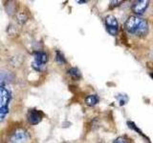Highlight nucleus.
<instances>
[{
    "label": "nucleus",
    "instance_id": "obj_1",
    "mask_svg": "<svg viewBox=\"0 0 153 143\" xmlns=\"http://www.w3.org/2000/svg\"><path fill=\"white\" fill-rule=\"evenodd\" d=\"M124 29L131 35L145 36L148 32V24L146 19L138 15H131L124 23Z\"/></svg>",
    "mask_w": 153,
    "mask_h": 143
},
{
    "label": "nucleus",
    "instance_id": "obj_2",
    "mask_svg": "<svg viewBox=\"0 0 153 143\" xmlns=\"http://www.w3.org/2000/svg\"><path fill=\"white\" fill-rule=\"evenodd\" d=\"M11 93L4 86H0V122L3 121L9 113Z\"/></svg>",
    "mask_w": 153,
    "mask_h": 143
},
{
    "label": "nucleus",
    "instance_id": "obj_3",
    "mask_svg": "<svg viewBox=\"0 0 153 143\" xmlns=\"http://www.w3.org/2000/svg\"><path fill=\"white\" fill-rule=\"evenodd\" d=\"M33 55H35V61L32 64L33 68L36 71H41L48 61L47 54L43 51H36L33 52Z\"/></svg>",
    "mask_w": 153,
    "mask_h": 143
},
{
    "label": "nucleus",
    "instance_id": "obj_4",
    "mask_svg": "<svg viewBox=\"0 0 153 143\" xmlns=\"http://www.w3.org/2000/svg\"><path fill=\"white\" fill-rule=\"evenodd\" d=\"M29 136L24 129H16L10 137V143H26Z\"/></svg>",
    "mask_w": 153,
    "mask_h": 143
},
{
    "label": "nucleus",
    "instance_id": "obj_5",
    "mask_svg": "<svg viewBox=\"0 0 153 143\" xmlns=\"http://www.w3.org/2000/svg\"><path fill=\"white\" fill-rule=\"evenodd\" d=\"M105 26H106V30L109 35H117L119 31V23L117 19L113 15H107L104 19Z\"/></svg>",
    "mask_w": 153,
    "mask_h": 143
},
{
    "label": "nucleus",
    "instance_id": "obj_6",
    "mask_svg": "<svg viewBox=\"0 0 153 143\" xmlns=\"http://www.w3.org/2000/svg\"><path fill=\"white\" fill-rule=\"evenodd\" d=\"M148 5H149V1H147V0H138V1L133 2L131 10L136 15L139 16L146 12Z\"/></svg>",
    "mask_w": 153,
    "mask_h": 143
},
{
    "label": "nucleus",
    "instance_id": "obj_7",
    "mask_svg": "<svg viewBox=\"0 0 153 143\" xmlns=\"http://www.w3.org/2000/svg\"><path fill=\"white\" fill-rule=\"evenodd\" d=\"M27 119L31 125H37L42 119V114L37 110H30L27 114Z\"/></svg>",
    "mask_w": 153,
    "mask_h": 143
},
{
    "label": "nucleus",
    "instance_id": "obj_8",
    "mask_svg": "<svg viewBox=\"0 0 153 143\" xmlns=\"http://www.w3.org/2000/svg\"><path fill=\"white\" fill-rule=\"evenodd\" d=\"M99 100H100V98L97 94H90L85 98V103H86V105H88V106L92 107L99 103Z\"/></svg>",
    "mask_w": 153,
    "mask_h": 143
},
{
    "label": "nucleus",
    "instance_id": "obj_9",
    "mask_svg": "<svg viewBox=\"0 0 153 143\" xmlns=\"http://www.w3.org/2000/svg\"><path fill=\"white\" fill-rule=\"evenodd\" d=\"M127 126H128L129 128H130V129H132V130H134L135 132H137V133H139V135L141 136L145 137L148 142H150V141H149V139H148V137H147L146 136H145V133H143L140 130V129H139V128L137 127V125H136V124L134 123V122H132V121H127Z\"/></svg>",
    "mask_w": 153,
    "mask_h": 143
},
{
    "label": "nucleus",
    "instance_id": "obj_10",
    "mask_svg": "<svg viewBox=\"0 0 153 143\" xmlns=\"http://www.w3.org/2000/svg\"><path fill=\"white\" fill-rule=\"evenodd\" d=\"M68 74L71 76L72 78L75 79V80H79L81 77V74H80V72L78 68H71L68 71Z\"/></svg>",
    "mask_w": 153,
    "mask_h": 143
},
{
    "label": "nucleus",
    "instance_id": "obj_11",
    "mask_svg": "<svg viewBox=\"0 0 153 143\" xmlns=\"http://www.w3.org/2000/svg\"><path fill=\"white\" fill-rule=\"evenodd\" d=\"M116 98H117V100L119 101V104L121 105V106H123V105H124L128 101V97L126 94H118V95H116Z\"/></svg>",
    "mask_w": 153,
    "mask_h": 143
},
{
    "label": "nucleus",
    "instance_id": "obj_12",
    "mask_svg": "<svg viewBox=\"0 0 153 143\" xmlns=\"http://www.w3.org/2000/svg\"><path fill=\"white\" fill-rule=\"evenodd\" d=\"M56 62H59V64H63L66 62L65 58H64V55L61 54L59 51H56Z\"/></svg>",
    "mask_w": 153,
    "mask_h": 143
},
{
    "label": "nucleus",
    "instance_id": "obj_13",
    "mask_svg": "<svg viewBox=\"0 0 153 143\" xmlns=\"http://www.w3.org/2000/svg\"><path fill=\"white\" fill-rule=\"evenodd\" d=\"M113 143H128V142L124 136H120V137H117L116 139L113 141Z\"/></svg>",
    "mask_w": 153,
    "mask_h": 143
},
{
    "label": "nucleus",
    "instance_id": "obj_14",
    "mask_svg": "<svg viewBox=\"0 0 153 143\" xmlns=\"http://www.w3.org/2000/svg\"><path fill=\"white\" fill-rule=\"evenodd\" d=\"M122 3H123V1H111V2H110L109 8L110 9H114V8H116V7H119V6H121Z\"/></svg>",
    "mask_w": 153,
    "mask_h": 143
},
{
    "label": "nucleus",
    "instance_id": "obj_15",
    "mask_svg": "<svg viewBox=\"0 0 153 143\" xmlns=\"http://www.w3.org/2000/svg\"><path fill=\"white\" fill-rule=\"evenodd\" d=\"M87 1H78V3H86Z\"/></svg>",
    "mask_w": 153,
    "mask_h": 143
}]
</instances>
